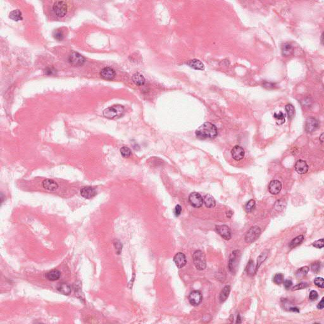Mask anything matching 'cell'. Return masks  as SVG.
<instances>
[{
  "mask_svg": "<svg viewBox=\"0 0 324 324\" xmlns=\"http://www.w3.org/2000/svg\"><path fill=\"white\" fill-rule=\"evenodd\" d=\"M196 136L202 139L214 138L217 136L218 130L215 125L210 122H206L196 130Z\"/></svg>",
  "mask_w": 324,
  "mask_h": 324,
  "instance_id": "6da1fadb",
  "label": "cell"
},
{
  "mask_svg": "<svg viewBox=\"0 0 324 324\" xmlns=\"http://www.w3.org/2000/svg\"><path fill=\"white\" fill-rule=\"evenodd\" d=\"M124 106L120 105H117L105 109L103 111V115L109 119L118 118L124 115Z\"/></svg>",
  "mask_w": 324,
  "mask_h": 324,
  "instance_id": "7a4b0ae2",
  "label": "cell"
},
{
  "mask_svg": "<svg viewBox=\"0 0 324 324\" xmlns=\"http://www.w3.org/2000/svg\"><path fill=\"white\" fill-rule=\"evenodd\" d=\"M194 264L196 269L199 270H203L205 269L206 266V258L205 254L200 250L194 252L193 256Z\"/></svg>",
  "mask_w": 324,
  "mask_h": 324,
  "instance_id": "3957f363",
  "label": "cell"
},
{
  "mask_svg": "<svg viewBox=\"0 0 324 324\" xmlns=\"http://www.w3.org/2000/svg\"><path fill=\"white\" fill-rule=\"evenodd\" d=\"M53 11L58 17H63L67 14L68 6L65 2L57 1L53 5Z\"/></svg>",
  "mask_w": 324,
  "mask_h": 324,
  "instance_id": "277c9868",
  "label": "cell"
},
{
  "mask_svg": "<svg viewBox=\"0 0 324 324\" xmlns=\"http://www.w3.org/2000/svg\"><path fill=\"white\" fill-rule=\"evenodd\" d=\"M241 256V253L239 250L234 251L230 256L229 262V268L232 273H235L237 270V266L239 264Z\"/></svg>",
  "mask_w": 324,
  "mask_h": 324,
  "instance_id": "5b68a950",
  "label": "cell"
},
{
  "mask_svg": "<svg viewBox=\"0 0 324 324\" xmlns=\"http://www.w3.org/2000/svg\"><path fill=\"white\" fill-rule=\"evenodd\" d=\"M260 234L261 230L258 227H252L248 230L246 234L245 241L247 243H252L258 238Z\"/></svg>",
  "mask_w": 324,
  "mask_h": 324,
  "instance_id": "8992f818",
  "label": "cell"
},
{
  "mask_svg": "<svg viewBox=\"0 0 324 324\" xmlns=\"http://www.w3.org/2000/svg\"><path fill=\"white\" fill-rule=\"evenodd\" d=\"M68 61L69 63L71 64L72 65L75 66H79L82 65L84 63L85 59L79 53H76V52H73L69 56V57L68 58Z\"/></svg>",
  "mask_w": 324,
  "mask_h": 324,
  "instance_id": "52a82bcc",
  "label": "cell"
},
{
  "mask_svg": "<svg viewBox=\"0 0 324 324\" xmlns=\"http://www.w3.org/2000/svg\"><path fill=\"white\" fill-rule=\"evenodd\" d=\"M189 202L193 207L200 208L203 204V198L200 194L194 192L190 194Z\"/></svg>",
  "mask_w": 324,
  "mask_h": 324,
  "instance_id": "ba28073f",
  "label": "cell"
},
{
  "mask_svg": "<svg viewBox=\"0 0 324 324\" xmlns=\"http://www.w3.org/2000/svg\"><path fill=\"white\" fill-rule=\"evenodd\" d=\"M216 231L219 235L226 240H230L232 238V233L230 228L226 225L216 226Z\"/></svg>",
  "mask_w": 324,
  "mask_h": 324,
  "instance_id": "9c48e42d",
  "label": "cell"
},
{
  "mask_svg": "<svg viewBox=\"0 0 324 324\" xmlns=\"http://www.w3.org/2000/svg\"><path fill=\"white\" fill-rule=\"evenodd\" d=\"M202 294L199 290H193L189 296V303L194 306L199 305L202 301Z\"/></svg>",
  "mask_w": 324,
  "mask_h": 324,
  "instance_id": "30bf717a",
  "label": "cell"
},
{
  "mask_svg": "<svg viewBox=\"0 0 324 324\" xmlns=\"http://www.w3.org/2000/svg\"><path fill=\"white\" fill-rule=\"evenodd\" d=\"M318 127V122L314 117H309L305 123V130L307 132H313Z\"/></svg>",
  "mask_w": 324,
  "mask_h": 324,
  "instance_id": "8fae6325",
  "label": "cell"
},
{
  "mask_svg": "<svg viewBox=\"0 0 324 324\" xmlns=\"http://www.w3.org/2000/svg\"><path fill=\"white\" fill-rule=\"evenodd\" d=\"M81 195L85 199H91L96 194V190L91 186L84 187L81 189Z\"/></svg>",
  "mask_w": 324,
  "mask_h": 324,
  "instance_id": "7c38bea8",
  "label": "cell"
},
{
  "mask_svg": "<svg viewBox=\"0 0 324 324\" xmlns=\"http://www.w3.org/2000/svg\"><path fill=\"white\" fill-rule=\"evenodd\" d=\"M231 154L234 160L236 161H240L244 157L245 152L242 147L239 146H235L231 150Z\"/></svg>",
  "mask_w": 324,
  "mask_h": 324,
  "instance_id": "4fadbf2b",
  "label": "cell"
},
{
  "mask_svg": "<svg viewBox=\"0 0 324 324\" xmlns=\"http://www.w3.org/2000/svg\"><path fill=\"white\" fill-rule=\"evenodd\" d=\"M174 262L178 269H181L187 263L186 256L182 253H178L174 257Z\"/></svg>",
  "mask_w": 324,
  "mask_h": 324,
  "instance_id": "5bb4252c",
  "label": "cell"
},
{
  "mask_svg": "<svg viewBox=\"0 0 324 324\" xmlns=\"http://www.w3.org/2000/svg\"><path fill=\"white\" fill-rule=\"evenodd\" d=\"M115 75V71L110 67H105L100 72V75L105 80L113 79Z\"/></svg>",
  "mask_w": 324,
  "mask_h": 324,
  "instance_id": "9a60e30c",
  "label": "cell"
},
{
  "mask_svg": "<svg viewBox=\"0 0 324 324\" xmlns=\"http://www.w3.org/2000/svg\"><path fill=\"white\" fill-rule=\"evenodd\" d=\"M282 189V184L281 182L277 181L274 180L270 182L269 186V192L272 194H277L281 192Z\"/></svg>",
  "mask_w": 324,
  "mask_h": 324,
  "instance_id": "2e32d148",
  "label": "cell"
},
{
  "mask_svg": "<svg viewBox=\"0 0 324 324\" xmlns=\"http://www.w3.org/2000/svg\"><path fill=\"white\" fill-rule=\"evenodd\" d=\"M295 169L298 174H304L308 170V165L305 161L299 160L295 164Z\"/></svg>",
  "mask_w": 324,
  "mask_h": 324,
  "instance_id": "e0dca14e",
  "label": "cell"
},
{
  "mask_svg": "<svg viewBox=\"0 0 324 324\" xmlns=\"http://www.w3.org/2000/svg\"><path fill=\"white\" fill-rule=\"evenodd\" d=\"M42 186L44 189L50 191H54L58 188V184L51 179H46L43 181Z\"/></svg>",
  "mask_w": 324,
  "mask_h": 324,
  "instance_id": "ac0fdd59",
  "label": "cell"
},
{
  "mask_svg": "<svg viewBox=\"0 0 324 324\" xmlns=\"http://www.w3.org/2000/svg\"><path fill=\"white\" fill-rule=\"evenodd\" d=\"M187 65L189 66L190 67L194 69V70H203L205 69V66L204 64L199 60L197 59H193L189 60L187 62Z\"/></svg>",
  "mask_w": 324,
  "mask_h": 324,
  "instance_id": "d6986e66",
  "label": "cell"
},
{
  "mask_svg": "<svg viewBox=\"0 0 324 324\" xmlns=\"http://www.w3.org/2000/svg\"><path fill=\"white\" fill-rule=\"evenodd\" d=\"M61 276V272L58 270H53L46 274V277L51 281H57Z\"/></svg>",
  "mask_w": 324,
  "mask_h": 324,
  "instance_id": "ffe728a7",
  "label": "cell"
},
{
  "mask_svg": "<svg viewBox=\"0 0 324 324\" xmlns=\"http://www.w3.org/2000/svg\"><path fill=\"white\" fill-rule=\"evenodd\" d=\"M294 51L293 46L289 43L284 44L282 46V53L284 57H289L290 56Z\"/></svg>",
  "mask_w": 324,
  "mask_h": 324,
  "instance_id": "44dd1931",
  "label": "cell"
},
{
  "mask_svg": "<svg viewBox=\"0 0 324 324\" xmlns=\"http://www.w3.org/2000/svg\"><path fill=\"white\" fill-rule=\"evenodd\" d=\"M203 203H205V206L208 208H211L215 207L216 205L215 200L214 198V197L210 195L206 194L204 198H203Z\"/></svg>",
  "mask_w": 324,
  "mask_h": 324,
  "instance_id": "7402d4cb",
  "label": "cell"
},
{
  "mask_svg": "<svg viewBox=\"0 0 324 324\" xmlns=\"http://www.w3.org/2000/svg\"><path fill=\"white\" fill-rule=\"evenodd\" d=\"M132 81L134 83L139 86H142L145 83L144 77L139 73H136L132 75Z\"/></svg>",
  "mask_w": 324,
  "mask_h": 324,
  "instance_id": "603a6c76",
  "label": "cell"
},
{
  "mask_svg": "<svg viewBox=\"0 0 324 324\" xmlns=\"http://www.w3.org/2000/svg\"><path fill=\"white\" fill-rule=\"evenodd\" d=\"M230 291V286H226L224 287L222 290V292L220 295V302H224V301L227 299L229 297V293Z\"/></svg>",
  "mask_w": 324,
  "mask_h": 324,
  "instance_id": "cb8c5ba5",
  "label": "cell"
},
{
  "mask_svg": "<svg viewBox=\"0 0 324 324\" xmlns=\"http://www.w3.org/2000/svg\"><path fill=\"white\" fill-rule=\"evenodd\" d=\"M9 17L12 20H13L14 21H16V22L21 20H22V12H20L19 10H13L12 12H10Z\"/></svg>",
  "mask_w": 324,
  "mask_h": 324,
  "instance_id": "d4e9b609",
  "label": "cell"
},
{
  "mask_svg": "<svg viewBox=\"0 0 324 324\" xmlns=\"http://www.w3.org/2000/svg\"><path fill=\"white\" fill-rule=\"evenodd\" d=\"M58 290L62 293L65 295H68L71 293V287L69 285L63 283L58 287Z\"/></svg>",
  "mask_w": 324,
  "mask_h": 324,
  "instance_id": "484cf974",
  "label": "cell"
},
{
  "mask_svg": "<svg viewBox=\"0 0 324 324\" xmlns=\"http://www.w3.org/2000/svg\"><path fill=\"white\" fill-rule=\"evenodd\" d=\"M274 117L275 119L276 123L278 125L283 124L285 122V115L282 112H281V111H279L278 113H275L274 115Z\"/></svg>",
  "mask_w": 324,
  "mask_h": 324,
  "instance_id": "4316f807",
  "label": "cell"
},
{
  "mask_svg": "<svg viewBox=\"0 0 324 324\" xmlns=\"http://www.w3.org/2000/svg\"><path fill=\"white\" fill-rule=\"evenodd\" d=\"M285 110L289 119L291 120L295 115V108L291 104H288L286 106Z\"/></svg>",
  "mask_w": 324,
  "mask_h": 324,
  "instance_id": "83f0119b",
  "label": "cell"
},
{
  "mask_svg": "<svg viewBox=\"0 0 324 324\" xmlns=\"http://www.w3.org/2000/svg\"><path fill=\"white\" fill-rule=\"evenodd\" d=\"M309 272V267L308 266H304L301 267L299 269H298L296 272V277L298 278H301L303 277H305L308 272Z\"/></svg>",
  "mask_w": 324,
  "mask_h": 324,
  "instance_id": "f1b7e54d",
  "label": "cell"
},
{
  "mask_svg": "<svg viewBox=\"0 0 324 324\" xmlns=\"http://www.w3.org/2000/svg\"><path fill=\"white\" fill-rule=\"evenodd\" d=\"M303 239H304V236L303 235H300V236H297L294 239H293L291 241V242H290V244H289L290 248H293L294 247L298 246V245H299L301 242H303Z\"/></svg>",
  "mask_w": 324,
  "mask_h": 324,
  "instance_id": "f546056e",
  "label": "cell"
},
{
  "mask_svg": "<svg viewBox=\"0 0 324 324\" xmlns=\"http://www.w3.org/2000/svg\"><path fill=\"white\" fill-rule=\"evenodd\" d=\"M268 253H269V252H268L267 250H265L261 254L260 256L258 258V260H257V265H256V269H258L259 267L260 266V265H262V263L266 260V258H267V256H268Z\"/></svg>",
  "mask_w": 324,
  "mask_h": 324,
  "instance_id": "4dcf8cb0",
  "label": "cell"
},
{
  "mask_svg": "<svg viewBox=\"0 0 324 324\" xmlns=\"http://www.w3.org/2000/svg\"><path fill=\"white\" fill-rule=\"evenodd\" d=\"M284 281V276L281 273H278L277 274L275 275L274 277V282L277 284V285H280L281 284H282Z\"/></svg>",
  "mask_w": 324,
  "mask_h": 324,
  "instance_id": "1f68e13d",
  "label": "cell"
},
{
  "mask_svg": "<svg viewBox=\"0 0 324 324\" xmlns=\"http://www.w3.org/2000/svg\"><path fill=\"white\" fill-rule=\"evenodd\" d=\"M255 206H256L255 201L253 199H251L246 204L245 210L246 211V212H248V213H250V212H251L254 210V208H255Z\"/></svg>",
  "mask_w": 324,
  "mask_h": 324,
  "instance_id": "d6a6232c",
  "label": "cell"
},
{
  "mask_svg": "<svg viewBox=\"0 0 324 324\" xmlns=\"http://www.w3.org/2000/svg\"><path fill=\"white\" fill-rule=\"evenodd\" d=\"M120 153L124 158H128L132 154L131 150L128 147H126V146H123L120 149Z\"/></svg>",
  "mask_w": 324,
  "mask_h": 324,
  "instance_id": "836d02e7",
  "label": "cell"
},
{
  "mask_svg": "<svg viewBox=\"0 0 324 324\" xmlns=\"http://www.w3.org/2000/svg\"><path fill=\"white\" fill-rule=\"evenodd\" d=\"M320 266H321V265H320V262H315L314 263H313L311 265V270L314 272V273H318L320 270Z\"/></svg>",
  "mask_w": 324,
  "mask_h": 324,
  "instance_id": "e575fe53",
  "label": "cell"
},
{
  "mask_svg": "<svg viewBox=\"0 0 324 324\" xmlns=\"http://www.w3.org/2000/svg\"><path fill=\"white\" fill-rule=\"evenodd\" d=\"M247 272H248V274L250 275H253L255 273V269L254 268V262L252 260H250L248 263V265L247 266Z\"/></svg>",
  "mask_w": 324,
  "mask_h": 324,
  "instance_id": "d590c367",
  "label": "cell"
},
{
  "mask_svg": "<svg viewBox=\"0 0 324 324\" xmlns=\"http://www.w3.org/2000/svg\"><path fill=\"white\" fill-rule=\"evenodd\" d=\"M53 36H54V38L58 41H62L64 38V35H63V32L60 30H55L53 33Z\"/></svg>",
  "mask_w": 324,
  "mask_h": 324,
  "instance_id": "8d00e7d4",
  "label": "cell"
},
{
  "mask_svg": "<svg viewBox=\"0 0 324 324\" xmlns=\"http://www.w3.org/2000/svg\"><path fill=\"white\" fill-rule=\"evenodd\" d=\"M314 284L318 287L323 288L324 287V281L322 277H317L315 281Z\"/></svg>",
  "mask_w": 324,
  "mask_h": 324,
  "instance_id": "74e56055",
  "label": "cell"
},
{
  "mask_svg": "<svg viewBox=\"0 0 324 324\" xmlns=\"http://www.w3.org/2000/svg\"><path fill=\"white\" fill-rule=\"evenodd\" d=\"M308 286V285L306 282L299 283V284L296 285L295 286H294L293 287V290H299V289H305V288L307 287Z\"/></svg>",
  "mask_w": 324,
  "mask_h": 324,
  "instance_id": "f35d334b",
  "label": "cell"
},
{
  "mask_svg": "<svg viewBox=\"0 0 324 324\" xmlns=\"http://www.w3.org/2000/svg\"><path fill=\"white\" fill-rule=\"evenodd\" d=\"M318 293L316 291V290H311L310 293V294H309V298L311 301H315L318 298Z\"/></svg>",
  "mask_w": 324,
  "mask_h": 324,
  "instance_id": "ab89813d",
  "label": "cell"
},
{
  "mask_svg": "<svg viewBox=\"0 0 324 324\" xmlns=\"http://www.w3.org/2000/svg\"><path fill=\"white\" fill-rule=\"evenodd\" d=\"M313 246L317 248H322L324 246L323 239H321L318 241H316L314 244H313Z\"/></svg>",
  "mask_w": 324,
  "mask_h": 324,
  "instance_id": "60d3db41",
  "label": "cell"
},
{
  "mask_svg": "<svg viewBox=\"0 0 324 324\" xmlns=\"http://www.w3.org/2000/svg\"><path fill=\"white\" fill-rule=\"evenodd\" d=\"M182 212V207L181 205H177L175 208V210H174V214L175 215V217H178Z\"/></svg>",
  "mask_w": 324,
  "mask_h": 324,
  "instance_id": "b9f144b4",
  "label": "cell"
},
{
  "mask_svg": "<svg viewBox=\"0 0 324 324\" xmlns=\"http://www.w3.org/2000/svg\"><path fill=\"white\" fill-rule=\"evenodd\" d=\"M283 283H284V287H286V289H289V288H290V287H291L292 285H293V282L290 280H286V281H284Z\"/></svg>",
  "mask_w": 324,
  "mask_h": 324,
  "instance_id": "7bdbcfd3",
  "label": "cell"
},
{
  "mask_svg": "<svg viewBox=\"0 0 324 324\" xmlns=\"http://www.w3.org/2000/svg\"><path fill=\"white\" fill-rule=\"evenodd\" d=\"M55 72H56V70L53 68H47L45 70V71H44V73H45V74L46 75H53Z\"/></svg>",
  "mask_w": 324,
  "mask_h": 324,
  "instance_id": "ee69618b",
  "label": "cell"
},
{
  "mask_svg": "<svg viewBox=\"0 0 324 324\" xmlns=\"http://www.w3.org/2000/svg\"><path fill=\"white\" fill-rule=\"evenodd\" d=\"M324 307V301H323V298L322 299V300L320 301V303L317 305V308L320 310H322Z\"/></svg>",
  "mask_w": 324,
  "mask_h": 324,
  "instance_id": "f6af8a7d",
  "label": "cell"
},
{
  "mask_svg": "<svg viewBox=\"0 0 324 324\" xmlns=\"http://www.w3.org/2000/svg\"><path fill=\"white\" fill-rule=\"evenodd\" d=\"M289 310L291 311H294V312H299V308H298L296 307H290L289 308Z\"/></svg>",
  "mask_w": 324,
  "mask_h": 324,
  "instance_id": "bcb514c9",
  "label": "cell"
},
{
  "mask_svg": "<svg viewBox=\"0 0 324 324\" xmlns=\"http://www.w3.org/2000/svg\"><path fill=\"white\" fill-rule=\"evenodd\" d=\"M232 215H233V213H232V211H229L227 213V217L228 218H230Z\"/></svg>",
  "mask_w": 324,
  "mask_h": 324,
  "instance_id": "7dc6e473",
  "label": "cell"
},
{
  "mask_svg": "<svg viewBox=\"0 0 324 324\" xmlns=\"http://www.w3.org/2000/svg\"><path fill=\"white\" fill-rule=\"evenodd\" d=\"M236 323H241V318H240V315H239L238 316V319H237Z\"/></svg>",
  "mask_w": 324,
  "mask_h": 324,
  "instance_id": "c3c4849f",
  "label": "cell"
},
{
  "mask_svg": "<svg viewBox=\"0 0 324 324\" xmlns=\"http://www.w3.org/2000/svg\"><path fill=\"white\" fill-rule=\"evenodd\" d=\"M323 134L322 133V134H321V136H320V141H321L322 142H323Z\"/></svg>",
  "mask_w": 324,
  "mask_h": 324,
  "instance_id": "681fc988",
  "label": "cell"
}]
</instances>
